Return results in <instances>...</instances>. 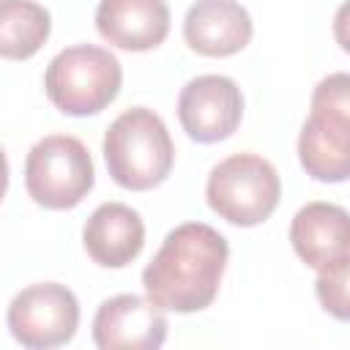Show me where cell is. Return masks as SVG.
<instances>
[{
  "mask_svg": "<svg viewBox=\"0 0 350 350\" xmlns=\"http://www.w3.org/2000/svg\"><path fill=\"white\" fill-rule=\"evenodd\" d=\"M334 38L339 49L350 55V0H345L334 14Z\"/></svg>",
  "mask_w": 350,
  "mask_h": 350,
  "instance_id": "16",
  "label": "cell"
},
{
  "mask_svg": "<svg viewBox=\"0 0 350 350\" xmlns=\"http://www.w3.org/2000/svg\"><path fill=\"white\" fill-rule=\"evenodd\" d=\"M90 260L101 268H126L145 246L142 216L123 202H101L82 230Z\"/></svg>",
  "mask_w": 350,
  "mask_h": 350,
  "instance_id": "13",
  "label": "cell"
},
{
  "mask_svg": "<svg viewBox=\"0 0 350 350\" xmlns=\"http://www.w3.org/2000/svg\"><path fill=\"white\" fill-rule=\"evenodd\" d=\"M123 85V68L118 57L93 44H77L57 52L44 71L46 98L71 118L101 112L112 104Z\"/></svg>",
  "mask_w": 350,
  "mask_h": 350,
  "instance_id": "4",
  "label": "cell"
},
{
  "mask_svg": "<svg viewBox=\"0 0 350 350\" xmlns=\"http://www.w3.org/2000/svg\"><path fill=\"white\" fill-rule=\"evenodd\" d=\"M298 159L320 183L350 180V74L336 71L314 85L309 118L298 134Z\"/></svg>",
  "mask_w": 350,
  "mask_h": 350,
  "instance_id": "3",
  "label": "cell"
},
{
  "mask_svg": "<svg viewBox=\"0 0 350 350\" xmlns=\"http://www.w3.org/2000/svg\"><path fill=\"white\" fill-rule=\"evenodd\" d=\"M290 243L301 262L320 271L350 254V213L334 202H306L290 221Z\"/></svg>",
  "mask_w": 350,
  "mask_h": 350,
  "instance_id": "12",
  "label": "cell"
},
{
  "mask_svg": "<svg viewBox=\"0 0 350 350\" xmlns=\"http://www.w3.org/2000/svg\"><path fill=\"white\" fill-rule=\"evenodd\" d=\"M109 178L129 191H148L167 180L175 164V145L167 123L148 107L120 112L101 142Z\"/></svg>",
  "mask_w": 350,
  "mask_h": 350,
  "instance_id": "2",
  "label": "cell"
},
{
  "mask_svg": "<svg viewBox=\"0 0 350 350\" xmlns=\"http://www.w3.org/2000/svg\"><path fill=\"white\" fill-rule=\"evenodd\" d=\"M167 339V317L150 298L120 293L107 298L93 317L98 350H159Z\"/></svg>",
  "mask_w": 350,
  "mask_h": 350,
  "instance_id": "9",
  "label": "cell"
},
{
  "mask_svg": "<svg viewBox=\"0 0 350 350\" xmlns=\"http://www.w3.org/2000/svg\"><path fill=\"white\" fill-rule=\"evenodd\" d=\"M279 197V172L257 153H232L221 159L205 183V200L211 211L235 227L262 224L276 211Z\"/></svg>",
  "mask_w": 350,
  "mask_h": 350,
  "instance_id": "5",
  "label": "cell"
},
{
  "mask_svg": "<svg viewBox=\"0 0 350 350\" xmlns=\"http://www.w3.org/2000/svg\"><path fill=\"white\" fill-rule=\"evenodd\" d=\"M314 295L331 317L350 323V254L317 271Z\"/></svg>",
  "mask_w": 350,
  "mask_h": 350,
  "instance_id": "15",
  "label": "cell"
},
{
  "mask_svg": "<svg viewBox=\"0 0 350 350\" xmlns=\"http://www.w3.org/2000/svg\"><path fill=\"white\" fill-rule=\"evenodd\" d=\"M227 238L202 221H186L167 232L142 271V287L164 312L191 314L213 304L227 271Z\"/></svg>",
  "mask_w": 350,
  "mask_h": 350,
  "instance_id": "1",
  "label": "cell"
},
{
  "mask_svg": "<svg viewBox=\"0 0 350 350\" xmlns=\"http://www.w3.org/2000/svg\"><path fill=\"white\" fill-rule=\"evenodd\" d=\"M243 118V96L224 74H200L180 88L178 120L189 139L211 145L235 134Z\"/></svg>",
  "mask_w": 350,
  "mask_h": 350,
  "instance_id": "8",
  "label": "cell"
},
{
  "mask_svg": "<svg viewBox=\"0 0 350 350\" xmlns=\"http://www.w3.org/2000/svg\"><path fill=\"white\" fill-rule=\"evenodd\" d=\"M52 33L49 11L36 0H0V55L5 60L33 57Z\"/></svg>",
  "mask_w": 350,
  "mask_h": 350,
  "instance_id": "14",
  "label": "cell"
},
{
  "mask_svg": "<svg viewBox=\"0 0 350 350\" xmlns=\"http://www.w3.org/2000/svg\"><path fill=\"white\" fill-rule=\"evenodd\" d=\"M96 170L90 150L71 134L38 139L25 159V189L46 211L77 208L93 189Z\"/></svg>",
  "mask_w": 350,
  "mask_h": 350,
  "instance_id": "6",
  "label": "cell"
},
{
  "mask_svg": "<svg viewBox=\"0 0 350 350\" xmlns=\"http://www.w3.org/2000/svg\"><path fill=\"white\" fill-rule=\"evenodd\" d=\"M96 30L118 49L148 52L170 33V5L164 0H98Z\"/></svg>",
  "mask_w": 350,
  "mask_h": 350,
  "instance_id": "11",
  "label": "cell"
},
{
  "mask_svg": "<svg viewBox=\"0 0 350 350\" xmlns=\"http://www.w3.org/2000/svg\"><path fill=\"white\" fill-rule=\"evenodd\" d=\"M8 331L27 350L68 345L79 325L77 295L57 282H38L19 290L8 304Z\"/></svg>",
  "mask_w": 350,
  "mask_h": 350,
  "instance_id": "7",
  "label": "cell"
},
{
  "mask_svg": "<svg viewBox=\"0 0 350 350\" xmlns=\"http://www.w3.org/2000/svg\"><path fill=\"white\" fill-rule=\"evenodd\" d=\"M254 25L238 0H197L183 16V38L191 52L230 57L252 41Z\"/></svg>",
  "mask_w": 350,
  "mask_h": 350,
  "instance_id": "10",
  "label": "cell"
}]
</instances>
